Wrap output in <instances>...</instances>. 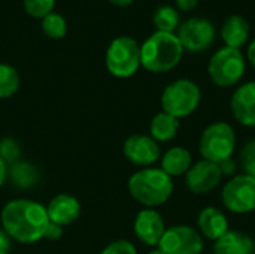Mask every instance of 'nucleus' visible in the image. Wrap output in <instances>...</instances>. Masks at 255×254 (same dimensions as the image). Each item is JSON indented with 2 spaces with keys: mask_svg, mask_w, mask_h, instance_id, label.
Instances as JSON below:
<instances>
[{
  "mask_svg": "<svg viewBox=\"0 0 255 254\" xmlns=\"http://www.w3.org/2000/svg\"><path fill=\"white\" fill-rule=\"evenodd\" d=\"M1 228L19 244H34L43 240L49 217L46 207L31 199L9 201L1 210Z\"/></svg>",
  "mask_w": 255,
  "mask_h": 254,
  "instance_id": "obj_1",
  "label": "nucleus"
},
{
  "mask_svg": "<svg viewBox=\"0 0 255 254\" xmlns=\"http://www.w3.org/2000/svg\"><path fill=\"white\" fill-rule=\"evenodd\" d=\"M182 54L175 33L155 31L140 45V66L152 73H166L179 64Z\"/></svg>",
  "mask_w": 255,
  "mask_h": 254,
  "instance_id": "obj_2",
  "label": "nucleus"
},
{
  "mask_svg": "<svg viewBox=\"0 0 255 254\" xmlns=\"http://www.w3.org/2000/svg\"><path fill=\"white\" fill-rule=\"evenodd\" d=\"M131 198L145 208L166 204L173 193V181L160 168H145L134 172L127 183Z\"/></svg>",
  "mask_w": 255,
  "mask_h": 254,
  "instance_id": "obj_3",
  "label": "nucleus"
},
{
  "mask_svg": "<svg viewBox=\"0 0 255 254\" xmlns=\"http://www.w3.org/2000/svg\"><path fill=\"white\" fill-rule=\"evenodd\" d=\"M202 100L200 87L191 79H176L161 93V108L175 118L190 117L197 111Z\"/></svg>",
  "mask_w": 255,
  "mask_h": 254,
  "instance_id": "obj_4",
  "label": "nucleus"
},
{
  "mask_svg": "<svg viewBox=\"0 0 255 254\" xmlns=\"http://www.w3.org/2000/svg\"><path fill=\"white\" fill-rule=\"evenodd\" d=\"M236 148V133L232 124L226 121H215L209 124L199 142L200 156L203 160L220 165L221 162L232 159Z\"/></svg>",
  "mask_w": 255,
  "mask_h": 254,
  "instance_id": "obj_5",
  "label": "nucleus"
},
{
  "mask_svg": "<svg viewBox=\"0 0 255 254\" xmlns=\"http://www.w3.org/2000/svg\"><path fill=\"white\" fill-rule=\"evenodd\" d=\"M247 63L241 49L223 46L209 60L208 75L211 81L221 88L236 85L245 75Z\"/></svg>",
  "mask_w": 255,
  "mask_h": 254,
  "instance_id": "obj_6",
  "label": "nucleus"
},
{
  "mask_svg": "<svg viewBox=\"0 0 255 254\" xmlns=\"http://www.w3.org/2000/svg\"><path fill=\"white\" fill-rule=\"evenodd\" d=\"M106 67L117 78H130L140 67V45L130 36L115 37L106 51Z\"/></svg>",
  "mask_w": 255,
  "mask_h": 254,
  "instance_id": "obj_7",
  "label": "nucleus"
},
{
  "mask_svg": "<svg viewBox=\"0 0 255 254\" xmlns=\"http://www.w3.org/2000/svg\"><path fill=\"white\" fill-rule=\"evenodd\" d=\"M221 201L235 214H250L255 211V178L245 174L230 178L223 187Z\"/></svg>",
  "mask_w": 255,
  "mask_h": 254,
  "instance_id": "obj_8",
  "label": "nucleus"
},
{
  "mask_svg": "<svg viewBox=\"0 0 255 254\" xmlns=\"http://www.w3.org/2000/svg\"><path fill=\"white\" fill-rule=\"evenodd\" d=\"M157 247L164 254H202L205 241L197 229L178 225L166 229Z\"/></svg>",
  "mask_w": 255,
  "mask_h": 254,
  "instance_id": "obj_9",
  "label": "nucleus"
},
{
  "mask_svg": "<svg viewBox=\"0 0 255 254\" xmlns=\"http://www.w3.org/2000/svg\"><path fill=\"white\" fill-rule=\"evenodd\" d=\"M178 39L184 51L202 52L215 40V27L206 18H188L178 28Z\"/></svg>",
  "mask_w": 255,
  "mask_h": 254,
  "instance_id": "obj_10",
  "label": "nucleus"
},
{
  "mask_svg": "<svg viewBox=\"0 0 255 254\" xmlns=\"http://www.w3.org/2000/svg\"><path fill=\"white\" fill-rule=\"evenodd\" d=\"M223 174L217 163L200 160L188 169L185 174V186L194 195H206L215 190L221 183Z\"/></svg>",
  "mask_w": 255,
  "mask_h": 254,
  "instance_id": "obj_11",
  "label": "nucleus"
},
{
  "mask_svg": "<svg viewBox=\"0 0 255 254\" xmlns=\"http://www.w3.org/2000/svg\"><path fill=\"white\" fill-rule=\"evenodd\" d=\"M123 153L128 162L136 166L149 168L161 157V150L157 141L149 135H131L124 141Z\"/></svg>",
  "mask_w": 255,
  "mask_h": 254,
  "instance_id": "obj_12",
  "label": "nucleus"
},
{
  "mask_svg": "<svg viewBox=\"0 0 255 254\" xmlns=\"http://www.w3.org/2000/svg\"><path fill=\"white\" fill-rule=\"evenodd\" d=\"M133 231L142 244L148 247H157L166 232V225L158 211L154 208H143L134 219Z\"/></svg>",
  "mask_w": 255,
  "mask_h": 254,
  "instance_id": "obj_13",
  "label": "nucleus"
},
{
  "mask_svg": "<svg viewBox=\"0 0 255 254\" xmlns=\"http://www.w3.org/2000/svg\"><path fill=\"white\" fill-rule=\"evenodd\" d=\"M230 109L236 121L245 127H255V81L236 88L230 100Z\"/></svg>",
  "mask_w": 255,
  "mask_h": 254,
  "instance_id": "obj_14",
  "label": "nucleus"
},
{
  "mask_svg": "<svg viewBox=\"0 0 255 254\" xmlns=\"http://www.w3.org/2000/svg\"><path fill=\"white\" fill-rule=\"evenodd\" d=\"M46 213L49 222L64 228L78 220L81 214V204L76 198L66 193H60L49 201Z\"/></svg>",
  "mask_w": 255,
  "mask_h": 254,
  "instance_id": "obj_15",
  "label": "nucleus"
},
{
  "mask_svg": "<svg viewBox=\"0 0 255 254\" xmlns=\"http://www.w3.org/2000/svg\"><path fill=\"white\" fill-rule=\"evenodd\" d=\"M197 231L203 238L217 241L230 231L229 220L220 208L208 207L203 208L197 217Z\"/></svg>",
  "mask_w": 255,
  "mask_h": 254,
  "instance_id": "obj_16",
  "label": "nucleus"
},
{
  "mask_svg": "<svg viewBox=\"0 0 255 254\" xmlns=\"http://www.w3.org/2000/svg\"><path fill=\"white\" fill-rule=\"evenodd\" d=\"M250 22L245 16L233 13L227 16L221 28V37L229 48L241 49L250 39Z\"/></svg>",
  "mask_w": 255,
  "mask_h": 254,
  "instance_id": "obj_17",
  "label": "nucleus"
},
{
  "mask_svg": "<svg viewBox=\"0 0 255 254\" xmlns=\"http://www.w3.org/2000/svg\"><path fill=\"white\" fill-rule=\"evenodd\" d=\"M215 254H255L254 240L242 232L229 231L214 244Z\"/></svg>",
  "mask_w": 255,
  "mask_h": 254,
  "instance_id": "obj_18",
  "label": "nucleus"
},
{
  "mask_svg": "<svg viewBox=\"0 0 255 254\" xmlns=\"http://www.w3.org/2000/svg\"><path fill=\"white\" fill-rule=\"evenodd\" d=\"M191 168V153L184 147H173L167 150L161 157V171L170 178L181 177Z\"/></svg>",
  "mask_w": 255,
  "mask_h": 254,
  "instance_id": "obj_19",
  "label": "nucleus"
},
{
  "mask_svg": "<svg viewBox=\"0 0 255 254\" xmlns=\"http://www.w3.org/2000/svg\"><path fill=\"white\" fill-rule=\"evenodd\" d=\"M179 130V120L161 111L154 115L149 123V136L157 142L172 141Z\"/></svg>",
  "mask_w": 255,
  "mask_h": 254,
  "instance_id": "obj_20",
  "label": "nucleus"
},
{
  "mask_svg": "<svg viewBox=\"0 0 255 254\" xmlns=\"http://www.w3.org/2000/svg\"><path fill=\"white\" fill-rule=\"evenodd\" d=\"M7 175H10L12 183L19 189H30L39 180L37 169L27 162H15L10 169H7Z\"/></svg>",
  "mask_w": 255,
  "mask_h": 254,
  "instance_id": "obj_21",
  "label": "nucleus"
},
{
  "mask_svg": "<svg viewBox=\"0 0 255 254\" xmlns=\"http://www.w3.org/2000/svg\"><path fill=\"white\" fill-rule=\"evenodd\" d=\"M152 22H154L157 31L173 33L179 27V13L175 7L164 4L155 10Z\"/></svg>",
  "mask_w": 255,
  "mask_h": 254,
  "instance_id": "obj_22",
  "label": "nucleus"
},
{
  "mask_svg": "<svg viewBox=\"0 0 255 254\" xmlns=\"http://www.w3.org/2000/svg\"><path fill=\"white\" fill-rule=\"evenodd\" d=\"M19 88V75L15 67L0 63V99L12 97Z\"/></svg>",
  "mask_w": 255,
  "mask_h": 254,
  "instance_id": "obj_23",
  "label": "nucleus"
},
{
  "mask_svg": "<svg viewBox=\"0 0 255 254\" xmlns=\"http://www.w3.org/2000/svg\"><path fill=\"white\" fill-rule=\"evenodd\" d=\"M42 31L51 39H61L67 33V22L63 15L51 12L42 18Z\"/></svg>",
  "mask_w": 255,
  "mask_h": 254,
  "instance_id": "obj_24",
  "label": "nucleus"
},
{
  "mask_svg": "<svg viewBox=\"0 0 255 254\" xmlns=\"http://www.w3.org/2000/svg\"><path fill=\"white\" fill-rule=\"evenodd\" d=\"M57 0H22L25 12L33 18H45L52 12Z\"/></svg>",
  "mask_w": 255,
  "mask_h": 254,
  "instance_id": "obj_25",
  "label": "nucleus"
},
{
  "mask_svg": "<svg viewBox=\"0 0 255 254\" xmlns=\"http://www.w3.org/2000/svg\"><path fill=\"white\" fill-rule=\"evenodd\" d=\"M239 163L245 175L255 178V139L247 142L239 153Z\"/></svg>",
  "mask_w": 255,
  "mask_h": 254,
  "instance_id": "obj_26",
  "label": "nucleus"
},
{
  "mask_svg": "<svg viewBox=\"0 0 255 254\" xmlns=\"http://www.w3.org/2000/svg\"><path fill=\"white\" fill-rule=\"evenodd\" d=\"M21 154L19 145L16 144V141L13 139H1L0 141V157L6 162V163H15L18 160Z\"/></svg>",
  "mask_w": 255,
  "mask_h": 254,
  "instance_id": "obj_27",
  "label": "nucleus"
},
{
  "mask_svg": "<svg viewBox=\"0 0 255 254\" xmlns=\"http://www.w3.org/2000/svg\"><path fill=\"white\" fill-rule=\"evenodd\" d=\"M100 254H137L136 247L127 240H118L103 249Z\"/></svg>",
  "mask_w": 255,
  "mask_h": 254,
  "instance_id": "obj_28",
  "label": "nucleus"
},
{
  "mask_svg": "<svg viewBox=\"0 0 255 254\" xmlns=\"http://www.w3.org/2000/svg\"><path fill=\"white\" fill-rule=\"evenodd\" d=\"M61 235H63V228L55 225V223H52V222H49V225L46 226L43 238H46L49 241H57L58 238H61Z\"/></svg>",
  "mask_w": 255,
  "mask_h": 254,
  "instance_id": "obj_29",
  "label": "nucleus"
},
{
  "mask_svg": "<svg viewBox=\"0 0 255 254\" xmlns=\"http://www.w3.org/2000/svg\"><path fill=\"white\" fill-rule=\"evenodd\" d=\"M12 249V238L7 235V232L0 228V254H9Z\"/></svg>",
  "mask_w": 255,
  "mask_h": 254,
  "instance_id": "obj_30",
  "label": "nucleus"
},
{
  "mask_svg": "<svg viewBox=\"0 0 255 254\" xmlns=\"http://www.w3.org/2000/svg\"><path fill=\"white\" fill-rule=\"evenodd\" d=\"M218 166H220V169H221V174H223V175H229V177H232V175L236 172V162L233 160V157H232V159H227V160H224V162H221Z\"/></svg>",
  "mask_w": 255,
  "mask_h": 254,
  "instance_id": "obj_31",
  "label": "nucleus"
},
{
  "mask_svg": "<svg viewBox=\"0 0 255 254\" xmlns=\"http://www.w3.org/2000/svg\"><path fill=\"white\" fill-rule=\"evenodd\" d=\"M175 3H176V7L179 10L190 12V10H193L199 4V0H175Z\"/></svg>",
  "mask_w": 255,
  "mask_h": 254,
  "instance_id": "obj_32",
  "label": "nucleus"
},
{
  "mask_svg": "<svg viewBox=\"0 0 255 254\" xmlns=\"http://www.w3.org/2000/svg\"><path fill=\"white\" fill-rule=\"evenodd\" d=\"M6 178H7V163L0 157V187L4 184Z\"/></svg>",
  "mask_w": 255,
  "mask_h": 254,
  "instance_id": "obj_33",
  "label": "nucleus"
},
{
  "mask_svg": "<svg viewBox=\"0 0 255 254\" xmlns=\"http://www.w3.org/2000/svg\"><path fill=\"white\" fill-rule=\"evenodd\" d=\"M247 57H248V61L251 63V66L255 69V39L248 45V49H247Z\"/></svg>",
  "mask_w": 255,
  "mask_h": 254,
  "instance_id": "obj_34",
  "label": "nucleus"
},
{
  "mask_svg": "<svg viewBox=\"0 0 255 254\" xmlns=\"http://www.w3.org/2000/svg\"><path fill=\"white\" fill-rule=\"evenodd\" d=\"M112 4H115V6H118V7H126V6H128V4H131L134 0H109Z\"/></svg>",
  "mask_w": 255,
  "mask_h": 254,
  "instance_id": "obj_35",
  "label": "nucleus"
},
{
  "mask_svg": "<svg viewBox=\"0 0 255 254\" xmlns=\"http://www.w3.org/2000/svg\"><path fill=\"white\" fill-rule=\"evenodd\" d=\"M148 254H164V253H163V252H161V250H160V249L157 247V249L151 250V252H149V253H148Z\"/></svg>",
  "mask_w": 255,
  "mask_h": 254,
  "instance_id": "obj_36",
  "label": "nucleus"
}]
</instances>
